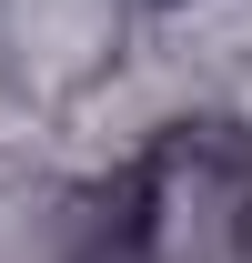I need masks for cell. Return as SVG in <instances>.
Segmentation results:
<instances>
[{
	"label": "cell",
	"mask_w": 252,
	"mask_h": 263,
	"mask_svg": "<svg viewBox=\"0 0 252 263\" xmlns=\"http://www.w3.org/2000/svg\"><path fill=\"white\" fill-rule=\"evenodd\" d=\"M10 61L31 91H81L111 61V0H10Z\"/></svg>",
	"instance_id": "6da1fadb"
}]
</instances>
